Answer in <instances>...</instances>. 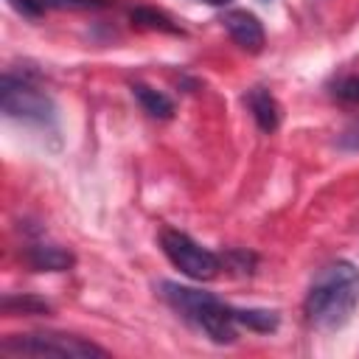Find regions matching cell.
I'll list each match as a JSON object with an SVG mask.
<instances>
[{"label": "cell", "instance_id": "obj_1", "mask_svg": "<svg viewBox=\"0 0 359 359\" xmlns=\"http://www.w3.org/2000/svg\"><path fill=\"white\" fill-rule=\"evenodd\" d=\"M359 303V269L351 261H331L325 264L314 283L306 292L303 311L306 320L323 331L342 328Z\"/></svg>", "mask_w": 359, "mask_h": 359}, {"label": "cell", "instance_id": "obj_2", "mask_svg": "<svg viewBox=\"0 0 359 359\" xmlns=\"http://www.w3.org/2000/svg\"><path fill=\"white\" fill-rule=\"evenodd\" d=\"M160 289H163V297L168 300V306L180 317H185L191 325H196L208 339H213L216 345L236 342L238 331H236L233 311L219 297L199 292V289H191V286H180L174 280H163Z\"/></svg>", "mask_w": 359, "mask_h": 359}, {"label": "cell", "instance_id": "obj_3", "mask_svg": "<svg viewBox=\"0 0 359 359\" xmlns=\"http://www.w3.org/2000/svg\"><path fill=\"white\" fill-rule=\"evenodd\" d=\"M3 353L14 356H59V359H90V356H107V351L84 337L73 334H56V331H39V334H14L0 342Z\"/></svg>", "mask_w": 359, "mask_h": 359}, {"label": "cell", "instance_id": "obj_4", "mask_svg": "<svg viewBox=\"0 0 359 359\" xmlns=\"http://www.w3.org/2000/svg\"><path fill=\"white\" fill-rule=\"evenodd\" d=\"M0 104L3 112L14 121L34 123V126H50L56 118V107L48 93H42L36 84H31L22 76L6 73L0 84Z\"/></svg>", "mask_w": 359, "mask_h": 359}, {"label": "cell", "instance_id": "obj_5", "mask_svg": "<svg viewBox=\"0 0 359 359\" xmlns=\"http://www.w3.org/2000/svg\"><path fill=\"white\" fill-rule=\"evenodd\" d=\"M160 247L165 258L191 280H213L222 272V258L180 230H163Z\"/></svg>", "mask_w": 359, "mask_h": 359}, {"label": "cell", "instance_id": "obj_6", "mask_svg": "<svg viewBox=\"0 0 359 359\" xmlns=\"http://www.w3.org/2000/svg\"><path fill=\"white\" fill-rule=\"evenodd\" d=\"M224 28H227V34H230V39L241 48V50H247V53H258L261 48H264V25H261V20L252 14V11H244V8H233V11H227L224 14Z\"/></svg>", "mask_w": 359, "mask_h": 359}, {"label": "cell", "instance_id": "obj_7", "mask_svg": "<svg viewBox=\"0 0 359 359\" xmlns=\"http://www.w3.org/2000/svg\"><path fill=\"white\" fill-rule=\"evenodd\" d=\"M244 104H247V109L252 112V118H255V123H258L261 132L269 135V132H275V129L280 126V104L275 101V95H272L266 87H252V90H247Z\"/></svg>", "mask_w": 359, "mask_h": 359}, {"label": "cell", "instance_id": "obj_8", "mask_svg": "<svg viewBox=\"0 0 359 359\" xmlns=\"http://www.w3.org/2000/svg\"><path fill=\"white\" fill-rule=\"evenodd\" d=\"M25 261L39 269V272H65L76 264V258L59 247V244H48V241H36V244H28L25 247Z\"/></svg>", "mask_w": 359, "mask_h": 359}, {"label": "cell", "instance_id": "obj_9", "mask_svg": "<svg viewBox=\"0 0 359 359\" xmlns=\"http://www.w3.org/2000/svg\"><path fill=\"white\" fill-rule=\"evenodd\" d=\"M132 95L137 98V104L143 107V112H146V115H151V118L168 121V118L174 115V101H171L165 93L154 90V87H146V84H132Z\"/></svg>", "mask_w": 359, "mask_h": 359}, {"label": "cell", "instance_id": "obj_10", "mask_svg": "<svg viewBox=\"0 0 359 359\" xmlns=\"http://www.w3.org/2000/svg\"><path fill=\"white\" fill-rule=\"evenodd\" d=\"M129 20L140 28H149V31H163V34H182V28L163 11L157 8H149V6H137L129 11Z\"/></svg>", "mask_w": 359, "mask_h": 359}, {"label": "cell", "instance_id": "obj_11", "mask_svg": "<svg viewBox=\"0 0 359 359\" xmlns=\"http://www.w3.org/2000/svg\"><path fill=\"white\" fill-rule=\"evenodd\" d=\"M233 311V320L236 325H247L252 331H261V334H269L278 328V311H269V309H236L230 306Z\"/></svg>", "mask_w": 359, "mask_h": 359}, {"label": "cell", "instance_id": "obj_12", "mask_svg": "<svg viewBox=\"0 0 359 359\" xmlns=\"http://www.w3.org/2000/svg\"><path fill=\"white\" fill-rule=\"evenodd\" d=\"M0 306L11 317H17V314H50V306L34 294H6Z\"/></svg>", "mask_w": 359, "mask_h": 359}, {"label": "cell", "instance_id": "obj_13", "mask_svg": "<svg viewBox=\"0 0 359 359\" xmlns=\"http://www.w3.org/2000/svg\"><path fill=\"white\" fill-rule=\"evenodd\" d=\"M45 8H67V11H93V8H107L109 0H42Z\"/></svg>", "mask_w": 359, "mask_h": 359}, {"label": "cell", "instance_id": "obj_14", "mask_svg": "<svg viewBox=\"0 0 359 359\" xmlns=\"http://www.w3.org/2000/svg\"><path fill=\"white\" fill-rule=\"evenodd\" d=\"M334 95L348 104H359V76H345L334 84Z\"/></svg>", "mask_w": 359, "mask_h": 359}, {"label": "cell", "instance_id": "obj_15", "mask_svg": "<svg viewBox=\"0 0 359 359\" xmlns=\"http://www.w3.org/2000/svg\"><path fill=\"white\" fill-rule=\"evenodd\" d=\"M227 264H230L236 272H241V275L247 272V275H250L252 266H255V255L247 252V250H230V252H227Z\"/></svg>", "mask_w": 359, "mask_h": 359}, {"label": "cell", "instance_id": "obj_16", "mask_svg": "<svg viewBox=\"0 0 359 359\" xmlns=\"http://www.w3.org/2000/svg\"><path fill=\"white\" fill-rule=\"evenodd\" d=\"M22 17H31V20H36L42 11H45V3L42 0H8Z\"/></svg>", "mask_w": 359, "mask_h": 359}, {"label": "cell", "instance_id": "obj_17", "mask_svg": "<svg viewBox=\"0 0 359 359\" xmlns=\"http://www.w3.org/2000/svg\"><path fill=\"white\" fill-rule=\"evenodd\" d=\"M339 149H348V151H359V123L348 126L342 135H339Z\"/></svg>", "mask_w": 359, "mask_h": 359}, {"label": "cell", "instance_id": "obj_18", "mask_svg": "<svg viewBox=\"0 0 359 359\" xmlns=\"http://www.w3.org/2000/svg\"><path fill=\"white\" fill-rule=\"evenodd\" d=\"M202 3H208V6H227V3H233V0H202Z\"/></svg>", "mask_w": 359, "mask_h": 359}]
</instances>
